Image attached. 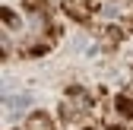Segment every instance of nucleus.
I'll use <instances>...</instances> for the list:
<instances>
[{"mask_svg": "<svg viewBox=\"0 0 133 130\" xmlns=\"http://www.w3.org/2000/svg\"><path fill=\"white\" fill-rule=\"evenodd\" d=\"M98 6H102V0H63V13L70 19H76L79 25H89V19L98 13Z\"/></svg>", "mask_w": 133, "mask_h": 130, "instance_id": "f257e3e1", "label": "nucleus"}, {"mask_svg": "<svg viewBox=\"0 0 133 130\" xmlns=\"http://www.w3.org/2000/svg\"><path fill=\"white\" fill-rule=\"evenodd\" d=\"M25 130H57L51 114H44V111H35V114L25 118Z\"/></svg>", "mask_w": 133, "mask_h": 130, "instance_id": "f03ea898", "label": "nucleus"}, {"mask_svg": "<svg viewBox=\"0 0 133 130\" xmlns=\"http://www.w3.org/2000/svg\"><path fill=\"white\" fill-rule=\"evenodd\" d=\"M22 6H25L29 13H38V16H41L44 22L51 19V13H54V6H51V0H22Z\"/></svg>", "mask_w": 133, "mask_h": 130, "instance_id": "7ed1b4c3", "label": "nucleus"}, {"mask_svg": "<svg viewBox=\"0 0 133 130\" xmlns=\"http://www.w3.org/2000/svg\"><path fill=\"white\" fill-rule=\"evenodd\" d=\"M124 35H127V29H121V25H108V29H105V44H108V48H117V44L124 41Z\"/></svg>", "mask_w": 133, "mask_h": 130, "instance_id": "20e7f679", "label": "nucleus"}, {"mask_svg": "<svg viewBox=\"0 0 133 130\" xmlns=\"http://www.w3.org/2000/svg\"><path fill=\"white\" fill-rule=\"evenodd\" d=\"M114 108H117L121 118L133 121V99H130V95H117V99H114Z\"/></svg>", "mask_w": 133, "mask_h": 130, "instance_id": "39448f33", "label": "nucleus"}, {"mask_svg": "<svg viewBox=\"0 0 133 130\" xmlns=\"http://www.w3.org/2000/svg\"><path fill=\"white\" fill-rule=\"evenodd\" d=\"M0 19H3V25H6V29H19V19H16V13H13L10 6L0 10Z\"/></svg>", "mask_w": 133, "mask_h": 130, "instance_id": "423d86ee", "label": "nucleus"}, {"mask_svg": "<svg viewBox=\"0 0 133 130\" xmlns=\"http://www.w3.org/2000/svg\"><path fill=\"white\" fill-rule=\"evenodd\" d=\"M108 130H133V127H124V124H111Z\"/></svg>", "mask_w": 133, "mask_h": 130, "instance_id": "0eeeda50", "label": "nucleus"}]
</instances>
